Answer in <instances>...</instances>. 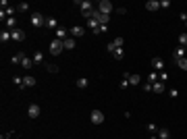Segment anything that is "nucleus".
Instances as JSON below:
<instances>
[{
	"label": "nucleus",
	"mask_w": 187,
	"mask_h": 139,
	"mask_svg": "<svg viewBox=\"0 0 187 139\" xmlns=\"http://www.w3.org/2000/svg\"><path fill=\"white\" fill-rule=\"evenodd\" d=\"M156 81H158V73H150V75H148V83H152V85H154Z\"/></svg>",
	"instance_id": "393cba45"
},
{
	"label": "nucleus",
	"mask_w": 187,
	"mask_h": 139,
	"mask_svg": "<svg viewBox=\"0 0 187 139\" xmlns=\"http://www.w3.org/2000/svg\"><path fill=\"white\" fill-rule=\"evenodd\" d=\"M42 60H44V54H42V52H35V54H34V62H35V64H40Z\"/></svg>",
	"instance_id": "b1692460"
},
{
	"label": "nucleus",
	"mask_w": 187,
	"mask_h": 139,
	"mask_svg": "<svg viewBox=\"0 0 187 139\" xmlns=\"http://www.w3.org/2000/svg\"><path fill=\"white\" fill-rule=\"evenodd\" d=\"M46 71H48V73H52V75H56V73H58V67H56V64H52V62H48Z\"/></svg>",
	"instance_id": "6ab92c4d"
},
{
	"label": "nucleus",
	"mask_w": 187,
	"mask_h": 139,
	"mask_svg": "<svg viewBox=\"0 0 187 139\" xmlns=\"http://www.w3.org/2000/svg\"><path fill=\"white\" fill-rule=\"evenodd\" d=\"M35 62H34V58H27V56H23V60H21V67H23L25 71H31V67H34Z\"/></svg>",
	"instance_id": "1a4fd4ad"
},
{
	"label": "nucleus",
	"mask_w": 187,
	"mask_h": 139,
	"mask_svg": "<svg viewBox=\"0 0 187 139\" xmlns=\"http://www.w3.org/2000/svg\"><path fill=\"white\" fill-rule=\"evenodd\" d=\"M108 21H110V15H100V21H98V23H100V25H106Z\"/></svg>",
	"instance_id": "cd10ccee"
},
{
	"label": "nucleus",
	"mask_w": 187,
	"mask_h": 139,
	"mask_svg": "<svg viewBox=\"0 0 187 139\" xmlns=\"http://www.w3.org/2000/svg\"><path fill=\"white\" fill-rule=\"evenodd\" d=\"M177 64L181 67L183 71H187V58H181V60H177Z\"/></svg>",
	"instance_id": "7c9ffc66"
},
{
	"label": "nucleus",
	"mask_w": 187,
	"mask_h": 139,
	"mask_svg": "<svg viewBox=\"0 0 187 139\" xmlns=\"http://www.w3.org/2000/svg\"><path fill=\"white\" fill-rule=\"evenodd\" d=\"M11 40L23 42V40H25V31H23V29H12V31H11Z\"/></svg>",
	"instance_id": "39448f33"
},
{
	"label": "nucleus",
	"mask_w": 187,
	"mask_h": 139,
	"mask_svg": "<svg viewBox=\"0 0 187 139\" xmlns=\"http://www.w3.org/2000/svg\"><path fill=\"white\" fill-rule=\"evenodd\" d=\"M148 131H152V133H156V131H158V127H156L154 123H150V125H148Z\"/></svg>",
	"instance_id": "e433bc0d"
},
{
	"label": "nucleus",
	"mask_w": 187,
	"mask_h": 139,
	"mask_svg": "<svg viewBox=\"0 0 187 139\" xmlns=\"http://www.w3.org/2000/svg\"><path fill=\"white\" fill-rule=\"evenodd\" d=\"M185 52H187V46H185Z\"/></svg>",
	"instance_id": "ea45409f"
},
{
	"label": "nucleus",
	"mask_w": 187,
	"mask_h": 139,
	"mask_svg": "<svg viewBox=\"0 0 187 139\" xmlns=\"http://www.w3.org/2000/svg\"><path fill=\"white\" fill-rule=\"evenodd\" d=\"M35 85V77L34 75H25L23 77V87H34Z\"/></svg>",
	"instance_id": "9d476101"
},
{
	"label": "nucleus",
	"mask_w": 187,
	"mask_h": 139,
	"mask_svg": "<svg viewBox=\"0 0 187 139\" xmlns=\"http://www.w3.org/2000/svg\"><path fill=\"white\" fill-rule=\"evenodd\" d=\"M27 9H29V4H27V2H21V4H19V9H17V11H21V12H25V11H27Z\"/></svg>",
	"instance_id": "2f4dec72"
},
{
	"label": "nucleus",
	"mask_w": 187,
	"mask_h": 139,
	"mask_svg": "<svg viewBox=\"0 0 187 139\" xmlns=\"http://www.w3.org/2000/svg\"><path fill=\"white\" fill-rule=\"evenodd\" d=\"M0 40H2V42H9V40H11V31H2V33H0Z\"/></svg>",
	"instance_id": "c85d7f7f"
},
{
	"label": "nucleus",
	"mask_w": 187,
	"mask_h": 139,
	"mask_svg": "<svg viewBox=\"0 0 187 139\" xmlns=\"http://www.w3.org/2000/svg\"><path fill=\"white\" fill-rule=\"evenodd\" d=\"M123 42H125V40H123V37H117V40H115V42H112V44H115V46H117V48H123Z\"/></svg>",
	"instance_id": "473e14b6"
},
{
	"label": "nucleus",
	"mask_w": 187,
	"mask_h": 139,
	"mask_svg": "<svg viewBox=\"0 0 187 139\" xmlns=\"http://www.w3.org/2000/svg\"><path fill=\"white\" fill-rule=\"evenodd\" d=\"M79 6H81V11H94V4L90 2V0H81Z\"/></svg>",
	"instance_id": "dca6fc26"
},
{
	"label": "nucleus",
	"mask_w": 187,
	"mask_h": 139,
	"mask_svg": "<svg viewBox=\"0 0 187 139\" xmlns=\"http://www.w3.org/2000/svg\"><path fill=\"white\" fill-rule=\"evenodd\" d=\"M106 50H108V52H110V54H115V50H117V46H115V44H112V42H110V44H108V46H106Z\"/></svg>",
	"instance_id": "f704fd0d"
},
{
	"label": "nucleus",
	"mask_w": 187,
	"mask_h": 139,
	"mask_svg": "<svg viewBox=\"0 0 187 139\" xmlns=\"http://www.w3.org/2000/svg\"><path fill=\"white\" fill-rule=\"evenodd\" d=\"M23 56H25V54H15V56H12L11 60H12V62H15V64H19V62L23 60Z\"/></svg>",
	"instance_id": "c756f323"
},
{
	"label": "nucleus",
	"mask_w": 187,
	"mask_h": 139,
	"mask_svg": "<svg viewBox=\"0 0 187 139\" xmlns=\"http://www.w3.org/2000/svg\"><path fill=\"white\" fill-rule=\"evenodd\" d=\"M77 87H81V89H85V87H87V79H85V77H81V79H77Z\"/></svg>",
	"instance_id": "a878e982"
},
{
	"label": "nucleus",
	"mask_w": 187,
	"mask_h": 139,
	"mask_svg": "<svg viewBox=\"0 0 187 139\" xmlns=\"http://www.w3.org/2000/svg\"><path fill=\"white\" fill-rule=\"evenodd\" d=\"M181 58H185V48L177 46L175 48V60H181Z\"/></svg>",
	"instance_id": "2eb2a0df"
},
{
	"label": "nucleus",
	"mask_w": 187,
	"mask_h": 139,
	"mask_svg": "<svg viewBox=\"0 0 187 139\" xmlns=\"http://www.w3.org/2000/svg\"><path fill=\"white\" fill-rule=\"evenodd\" d=\"M31 25L34 27H46V17L40 15V12H34L31 15Z\"/></svg>",
	"instance_id": "7ed1b4c3"
},
{
	"label": "nucleus",
	"mask_w": 187,
	"mask_h": 139,
	"mask_svg": "<svg viewBox=\"0 0 187 139\" xmlns=\"http://www.w3.org/2000/svg\"><path fill=\"white\" fill-rule=\"evenodd\" d=\"M154 92H156V93H162L164 92V83L162 81H156V83H154Z\"/></svg>",
	"instance_id": "aec40b11"
},
{
	"label": "nucleus",
	"mask_w": 187,
	"mask_h": 139,
	"mask_svg": "<svg viewBox=\"0 0 187 139\" xmlns=\"http://www.w3.org/2000/svg\"><path fill=\"white\" fill-rule=\"evenodd\" d=\"M158 9H160V2H158V0H148V2H146V11L154 12V11H158Z\"/></svg>",
	"instance_id": "0eeeda50"
},
{
	"label": "nucleus",
	"mask_w": 187,
	"mask_h": 139,
	"mask_svg": "<svg viewBox=\"0 0 187 139\" xmlns=\"http://www.w3.org/2000/svg\"><path fill=\"white\" fill-rule=\"evenodd\" d=\"M177 42H179V46H181V48H185V46H187V33H181Z\"/></svg>",
	"instance_id": "412c9836"
},
{
	"label": "nucleus",
	"mask_w": 187,
	"mask_h": 139,
	"mask_svg": "<svg viewBox=\"0 0 187 139\" xmlns=\"http://www.w3.org/2000/svg\"><path fill=\"white\" fill-rule=\"evenodd\" d=\"M158 77H160L162 81H166V79H168V73H164V71H160V73H158Z\"/></svg>",
	"instance_id": "c9c22d12"
},
{
	"label": "nucleus",
	"mask_w": 187,
	"mask_h": 139,
	"mask_svg": "<svg viewBox=\"0 0 187 139\" xmlns=\"http://www.w3.org/2000/svg\"><path fill=\"white\" fill-rule=\"evenodd\" d=\"M112 56L117 58V60H123V56H125V52H123V48H117V50H115V54H112Z\"/></svg>",
	"instance_id": "4be33fe9"
},
{
	"label": "nucleus",
	"mask_w": 187,
	"mask_h": 139,
	"mask_svg": "<svg viewBox=\"0 0 187 139\" xmlns=\"http://www.w3.org/2000/svg\"><path fill=\"white\" fill-rule=\"evenodd\" d=\"M152 67L156 71H162L164 69V60H162V58H152Z\"/></svg>",
	"instance_id": "ddd939ff"
},
{
	"label": "nucleus",
	"mask_w": 187,
	"mask_h": 139,
	"mask_svg": "<svg viewBox=\"0 0 187 139\" xmlns=\"http://www.w3.org/2000/svg\"><path fill=\"white\" fill-rule=\"evenodd\" d=\"M85 33V29H83L81 25H75V27H71V37H81Z\"/></svg>",
	"instance_id": "6e6552de"
},
{
	"label": "nucleus",
	"mask_w": 187,
	"mask_h": 139,
	"mask_svg": "<svg viewBox=\"0 0 187 139\" xmlns=\"http://www.w3.org/2000/svg\"><path fill=\"white\" fill-rule=\"evenodd\" d=\"M40 112H42V110H40V106H37V104H31L29 108H27V114L31 116V118H37Z\"/></svg>",
	"instance_id": "423d86ee"
},
{
	"label": "nucleus",
	"mask_w": 187,
	"mask_h": 139,
	"mask_svg": "<svg viewBox=\"0 0 187 139\" xmlns=\"http://www.w3.org/2000/svg\"><path fill=\"white\" fill-rule=\"evenodd\" d=\"M154 139H160V137H154Z\"/></svg>",
	"instance_id": "58836bf2"
},
{
	"label": "nucleus",
	"mask_w": 187,
	"mask_h": 139,
	"mask_svg": "<svg viewBox=\"0 0 187 139\" xmlns=\"http://www.w3.org/2000/svg\"><path fill=\"white\" fill-rule=\"evenodd\" d=\"M158 137L160 139H171V131H168V129H158Z\"/></svg>",
	"instance_id": "a211bd4d"
},
{
	"label": "nucleus",
	"mask_w": 187,
	"mask_h": 139,
	"mask_svg": "<svg viewBox=\"0 0 187 139\" xmlns=\"http://www.w3.org/2000/svg\"><path fill=\"white\" fill-rule=\"evenodd\" d=\"M98 11L102 12V15H110V12L115 11V4L110 0H100L98 2Z\"/></svg>",
	"instance_id": "f257e3e1"
},
{
	"label": "nucleus",
	"mask_w": 187,
	"mask_h": 139,
	"mask_svg": "<svg viewBox=\"0 0 187 139\" xmlns=\"http://www.w3.org/2000/svg\"><path fill=\"white\" fill-rule=\"evenodd\" d=\"M46 27L48 29H58V21H56L54 17H48L46 19Z\"/></svg>",
	"instance_id": "f8f14e48"
},
{
	"label": "nucleus",
	"mask_w": 187,
	"mask_h": 139,
	"mask_svg": "<svg viewBox=\"0 0 187 139\" xmlns=\"http://www.w3.org/2000/svg\"><path fill=\"white\" fill-rule=\"evenodd\" d=\"M15 25H17V21H15V19H12V17H9V21H6V27H9V29H17V27H15Z\"/></svg>",
	"instance_id": "bb28decb"
},
{
	"label": "nucleus",
	"mask_w": 187,
	"mask_h": 139,
	"mask_svg": "<svg viewBox=\"0 0 187 139\" xmlns=\"http://www.w3.org/2000/svg\"><path fill=\"white\" fill-rule=\"evenodd\" d=\"M160 9H171V2L168 0H160Z\"/></svg>",
	"instance_id": "72a5a7b5"
},
{
	"label": "nucleus",
	"mask_w": 187,
	"mask_h": 139,
	"mask_svg": "<svg viewBox=\"0 0 187 139\" xmlns=\"http://www.w3.org/2000/svg\"><path fill=\"white\" fill-rule=\"evenodd\" d=\"M62 46H65V50H73V48L77 46V42L73 37H67V40H62Z\"/></svg>",
	"instance_id": "9b49d317"
},
{
	"label": "nucleus",
	"mask_w": 187,
	"mask_h": 139,
	"mask_svg": "<svg viewBox=\"0 0 187 139\" xmlns=\"http://www.w3.org/2000/svg\"><path fill=\"white\" fill-rule=\"evenodd\" d=\"M62 50H65L62 40H52V42H50V54H52V56H58Z\"/></svg>",
	"instance_id": "f03ea898"
},
{
	"label": "nucleus",
	"mask_w": 187,
	"mask_h": 139,
	"mask_svg": "<svg viewBox=\"0 0 187 139\" xmlns=\"http://www.w3.org/2000/svg\"><path fill=\"white\" fill-rule=\"evenodd\" d=\"M67 37H69V35H67V29H65V27H58V29H56V40H67Z\"/></svg>",
	"instance_id": "f3484780"
},
{
	"label": "nucleus",
	"mask_w": 187,
	"mask_h": 139,
	"mask_svg": "<svg viewBox=\"0 0 187 139\" xmlns=\"http://www.w3.org/2000/svg\"><path fill=\"white\" fill-rule=\"evenodd\" d=\"M185 25H187V21H185Z\"/></svg>",
	"instance_id": "a19ab883"
},
{
	"label": "nucleus",
	"mask_w": 187,
	"mask_h": 139,
	"mask_svg": "<svg viewBox=\"0 0 187 139\" xmlns=\"http://www.w3.org/2000/svg\"><path fill=\"white\" fill-rule=\"evenodd\" d=\"M117 12H118V15H127V9H125V6H118Z\"/></svg>",
	"instance_id": "4c0bfd02"
},
{
	"label": "nucleus",
	"mask_w": 187,
	"mask_h": 139,
	"mask_svg": "<svg viewBox=\"0 0 187 139\" xmlns=\"http://www.w3.org/2000/svg\"><path fill=\"white\" fill-rule=\"evenodd\" d=\"M90 118H92V123H94V125H102V123H104V112L96 108V110H92Z\"/></svg>",
	"instance_id": "20e7f679"
},
{
	"label": "nucleus",
	"mask_w": 187,
	"mask_h": 139,
	"mask_svg": "<svg viewBox=\"0 0 187 139\" xmlns=\"http://www.w3.org/2000/svg\"><path fill=\"white\" fill-rule=\"evenodd\" d=\"M127 81L131 83V85H139V75H135V73H129V77H127Z\"/></svg>",
	"instance_id": "4468645a"
},
{
	"label": "nucleus",
	"mask_w": 187,
	"mask_h": 139,
	"mask_svg": "<svg viewBox=\"0 0 187 139\" xmlns=\"http://www.w3.org/2000/svg\"><path fill=\"white\" fill-rule=\"evenodd\" d=\"M87 27H92V31H96V29L100 27V23H98L96 19H90V21H87Z\"/></svg>",
	"instance_id": "5701e85b"
}]
</instances>
